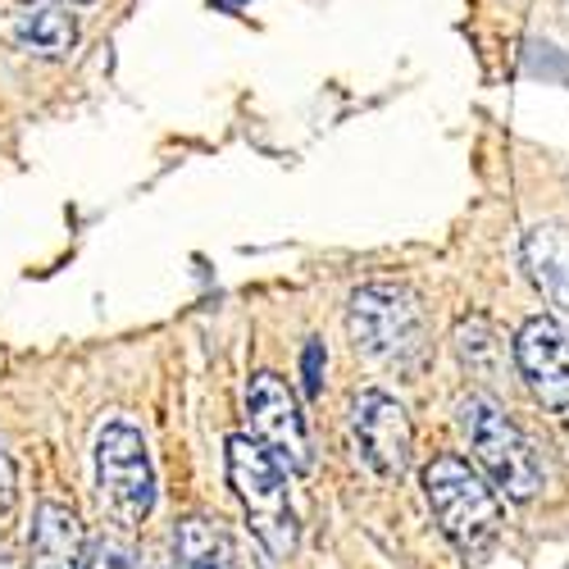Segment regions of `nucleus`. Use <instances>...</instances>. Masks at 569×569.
I'll use <instances>...</instances> for the list:
<instances>
[{
  "label": "nucleus",
  "instance_id": "f257e3e1",
  "mask_svg": "<svg viewBox=\"0 0 569 569\" xmlns=\"http://www.w3.org/2000/svg\"><path fill=\"white\" fill-rule=\"evenodd\" d=\"M423 497L438 515V529L465 560H483L501 538V501L460 456H438L423 469Z\"/></svg>",
  "mask_w": 569,
  "mask_h": 569
},
{
  "label": "nucleus",
  "instance_id": "f03ea898",
  "mask_svg": "<svg viewBox=\"0 0 569 569\" xmlns=\"http://www.w3.org/2000/svg\"><path fill=\"white\" fill-rule=\"evenodd\" d=\"M228 483L242 501L251 533L273 560H288L297 547V515L288 501V469H282L251 433L228 438Z\"/></svg>",
  "mask_w": 569,
  "mask_h": 569
},
{
  "label": "nucleus",
  "instance_id": "7ed1b4c3",
  "mask_svg": "<svg viewBox=\"0 0 569 569\" xmlns=\"http://www.w3.org/2000/svg\"><path fill=\"white\" fill-rule=\"evenodd\" d=\"M347 328L360 356L378 365H415L429 338V315L401 282H369L347 306Z\"/></svg>",
  "mask_w": 569,
  "mask_h": 569
},
{
  "label": "nucleus",
  "instance_id": "20e7f679",
  "mask_svg": "<svg viewBox=\"0 0 569 569\" xmlns=\"http://www.w3.org/2000/svg\"><path fill=\"white\" fill-rule=\"evenodd\" d=\"M456 415H460V433L469 438V451L488 469V479L510 501H533L542 488V465H538L529 438L501 415V406L488 397H465L456 406Z\"/></svg>",
  "mask_w": 569,
  "mask_h": 569
},
{
  "label": "nucleus",
  "instance_id": "39448f33",
  "mask_svg": "<svg viewBox=\"0 0 569 569\" xmlns=\"http://www.w3.org/2000/svg\"><path fill=\"white\" fill-rule=\"evenodd\" d=\"M97 479H101V501L119 519L123 529H137L156 506V473L147 442L132 423H106L97 438Z\"/></svg>",
  "mask_w": 569,
  "mask_h": 569
},
{
  "label": "nucleus",
  "instance_id": "423d86ee",
  "mask_svg": "<svg viewBox=\"0 0 569 569\" xmlns=\"http://www.w3.org/2000/svg\"><path fill=\"white\" fill-rule=\"evenodd\" d=\"M247 419H251V438L288 473H306L310 469L306 415L297 406V392L282 383L278 373H256L247 383Z\"/></svg>",
  "mask_w": 569,
  "mask_h": 569
},
{
  "label": "nucleus",
  "instance_id": "0eeeda50",
  "mask_svg": "<svg viewBox=\"0 0 569 569\" xmlns=\"http://www.w3.org/2000/svg\"><path fill=\"white\" fill-rule=\"evenodd\" d=\"M351 438H356V456L378 479H401L406 473L415 429H410V415L401 401H392L383 392H360L351 406Z\"/></svg>",
  "mask_w": 569,
  "mask_h": 569
},
{
  "label": "nucleus",
  "instance_id": "6e6552de",
  "mask_svg": "<svg viewBox=\"0 0 569 569\" xmlns=\"http://www.w3.org/2000/svg\"><path fill=\"white\" fill-rule=\"evenodd\" d=\"M515 365L547 410H569V338L556 319H529L515 338Z\"/></svg>",
  "mask_w": 569,
  "mask_h": 569
},
{
  "label": "nucleus",
  "instance_id": "1a4fd4ad",
  "mask_svg": "<svg viewBox=\"0 0 569 569\" xmlns=\"http://www.w3.org/2000/svg\"><path fill=\"white\" fill-rule=\"evenodd\" d=\"M28 569H87L82 519L64 501H41L28 542Z\"/></svg>",
  "mask_w": 569,
  "mask_h": 569
},
{
  "label": "nucleus",
  "instance_id": "9d476101",
  "mask_svg": "<svg viewBox=\"0 0 569 569\" xmlns=\"http://www.w3.org/2000/svg\"><path fill=\"white\" fill-rule=\"evenodd\" d=\"M6 37L19 46V51L28 56H41V60H60L73 51V41H78V23L69 10L60 6H32L23 14H10L6 19Z\"/></svg>",
  "mask_w": 569,
  "mask_h": 569
},
{
  "label": "nucleus",
  "instance_id": "9b49d317",
  "mask_svg": "<svg viewBox=\"0 0 569 569\" xmlns=\"http://www.w3.org/2000/svg\"><path fill=\"white\" fill-rule=\"evenodd\" d=\"M525 264H529V278L538 282V292L551 306L569 310V228L538 223L525 237Z\"/></svg>",
  "mask_w": 569,
  "mask_h": 569
},
{
  "label": "nucleus",
  "instance_id": "f8f14e48",
  "mask_svg": "<svg viewBox=\"0 0 569 569\" xmlns=\"http://www.w3.org/2000/svg\"><path fill=\"white\" fill-rule=\"evenodd\" d=\"M173 556L182 560V569H237L232 542L223 529H214L210 519H182L173 529Z\"/></svg>",
  "mask_w": 569,
  "mask_h": 569
},
{
  "label": "nucleus",
  "instance_id": "ddd939ff",
  "mask_svg": "<svg viewBox=\"0 0 569 569\" xmlns=\"http://www.w3.org/2000/svg\"><path fill=\"white\" fill-rule=\"evenodd\" d=\"M456 351H460L465 369L479 373V378H497L501 356H506V347L497 342V333H492L488 319H460V328H456Z\"/></svg>",
  "mask_w": 569,
  "mask_h": 569
},
{
  "label": "nucleus",
  "instance_id": "4468645a",
  "mask_svg": "<svg viewBox=\"0 0 569 569\" xmlns=\"http://www.w3.org/2000/svg\"><path fill=\"white\" fill-rule=\"evenodd\" d=\"M14 506H19V473H14V460L0 447V525L14 519Z\"/></svg>",
  "mask_w": 569,
  "mask_h": 569
},
{
  "label": "nucleus",
  "instance_id": "2eb2a0df",
  "mask_svg": "<svg viewBox=\"0 0 569 569\" xmlns=\"http://www.w3.org/2000/svg\"><path fill=\"white\" fill-rule=\"evenodd\" d=\"M301 373H306V392H319V378H323V342H310L301 356Z\"/></svg>",
  "mask_w": 569,
  "mask_h": 569
},
{
  "label": "nucleus",
  "instance_id": "dca6fc26",
  "mask_svg": "<svg viewBox=\"0 0 569 569\" xmlns=\"http://www.w3.org/2000/svg\"><path fill=\"white\" fill-rule=\"evenodd\" d=\"M87 569H132V565H128V556L119 547H97L91 560H87Z\"/></svg>",
  "mask_w": 569,
  "mask_h": 569
},
{
  "label": "nucleus",
  "instance_id": "f3484780",
  "mask_svg": "<svg viewBox=\"0 0 569 569\" xmlns=\"http://www.w3.org/2000/svg\"><path fill=\"white\" fill-rule=\"evenodd\" d=\"M0 569H14V560H10V551H6V542H0Z\"/></svg>",
  "mask_w": 569,
  "mask_h": 569
},
{
  "label": "nucleus",
  "instance_id": "a211bd4d",
  "mask_svg": "<svg viewBox=\"0 0 569 569\" xmlns=\"http://www.w3.org/2000/svg\"><path fill=\"white\" fill-rule=\"evenodd\" d=\"M219 10H237V6H247V0H214Z\"/></svg>",
  "mask_w": 569,
  "mask_h": 569
},
{
  "label": "nucleus",
  "instance_id": "6ab92c4d",
  "mask_svg": "<svg viewBox=\"0 0 569 569\" xmlns=\"http://www.w3.org/2000/svg\"><path fill=\"white\" fill-rule=\"evenodd\" d=\"M23 6H32V0H23Z\"/></svg>",
  "mask_w": 569,
  "mask_h": 569
}]
</instances>
